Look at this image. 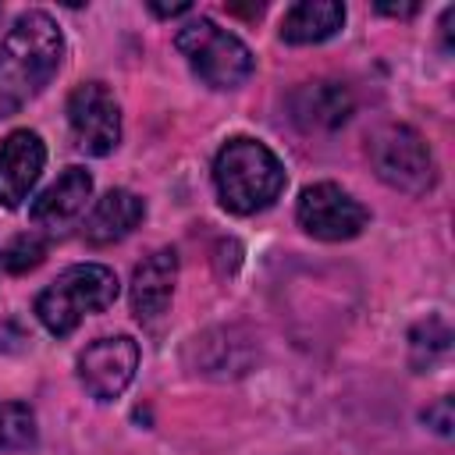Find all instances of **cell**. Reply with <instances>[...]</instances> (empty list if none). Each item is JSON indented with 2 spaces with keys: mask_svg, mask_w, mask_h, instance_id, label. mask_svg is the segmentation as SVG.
Returning <instances> with one entry per match:
<instances>
[{
  "mask_svg": "<svg viewBox=\"0 0 455 455\" xmlns=\"http://www.w3.org/2000/svg\"><path fill=\"white\" fill-rule=\"evenodd\" d=\"M46 164V146L36 132L18 128L0 142V206L14 210L28 199L32 185L39 181Z\"/></svg>",
  "mask_w": 455,
  "mask_h": 455,
  "instance_id": "9c48e42d",
  "label": "cell"
},
{
  "mask_svg": "<svg viewBox=\"0 0 455 455\" xmlns=\"http://www.w3.org/2000/svg\"><path fill=\"white\" fill-rule=\"evenodd\" d=\"M64 36L46 11H25L0 43V117L21 110L57 75Z\"/></svg>",
  "mask_w": 455,
  "mask_h": 455,
  "instance_id": "6da1fadb",
  "label": "cell"
},
{
  "mask_svg": "<svg viewBox=\"0 0 455 455\" xmlns=\"http://www.w3.org/2000/svg\"><path fill=\"white\" fill-rule=\"evenodd\" d=\"M423 419H427V423H434V430L448 437V434H451V398H441L434 409H427V412H423Z\"/></svg>",
  "mask_w": 455,
  "mask_h": 455,
  "instance_id": "e0dca14e",
  "label": "cell"
},
{
  "mask_svg": "<svg viewBox=\"0 0 455 455\" xmlns=\"http://www.w3.org/2000/svg\"><path fill=\"white\" fill-rule=\"evenodd\" d=\"M174 281H178L174 249H156L153 256H146L132 274V313L139 320H156L174 295Z\"/></svg>",
  "mask_w": 455,
  "mask_h": 455,
  "instance_id": "30bf717a",
  "label": "cell"
},
{
  "mask_svg": "<svg viewBox=\"0 0 455 455\" xmlns=\"http://www.w3.org/2000/svg\"><path fill=\"white\" fill-rule=\"evenodd\" d=\"M139 370V345L128 334L100 338L78 355V380L96 402L117 398Z\"/></svg>",
  "mask_w": 455,
  "mask_h": 455,
  "instance_id": "ba28073f",
  "label": "cell"
},
{
  "mask_svg": "<svg viewBox=\"0 0 455 455\" xmlns=\"http://www.w3.org/2000/svg\"><path fill=\"white\" fill-rule=\"evenodd\" d=\"M43 256H46V242H43L39 235L25 231V235H18V238H14V242L4 249L0 263H4L11 274H25V270L39 267V263H43Z\"/></svg>",
  "mask_w": 455,
  "mask_h": 455,
  "instance_id": "2e32d148",
  "label": "cell"
},
{
  "mask_svg": "<svg viewBox=\"0 0 455 455\" xmlns=\"http://www.w3.org/2000/svg\"><path fill=\"white\" fill-rule=\"evenodd\" d=\"M352 114V96L341 82H313L291 96V117L306 132H331Z\"/></svg>",
  "mask_w": 455,
  "mask_h": 455,
  "instance_id": "7c38bea8",
  "label": "cell"
},
{
  "mask_svg": "<svg viewBox=\"0 0 455 455\" xmlns=\"http://www.w3.org/2000/svg\"><path fill=\"white\" fill-rule=\"evenodd\" d=\"M149 11L153 14H160V18H178V14H188L192 11V4H149Z\"/></svg>",
  "mask_w": 455,
  "mask_h": 455,
  "instance_id": "ac0fdd59",
  "label": "cell"
},
{
  "mask_svg": "<svg viewBox=\"0 0 455 455\" xmlns=\"http://www.w3.org/2000/svg\"><path fill=\"white\" fill-rule=\"evenodd\" d=\"M36 444V416L25 402H0V451H21Z\"/></svg>",
  "mask_w": 455,
  "mask_h": 455,
  "instance_id": "9a60e30c",
  "label": "cell"
},
{
  "mask_svg": "<svg viewBox=\"0 0 455 455\" xmlns=\"http://www.w3.org/2000/svg\"><path fill=\"white\" fill-rule=\"evenodd\" d=\"M174 46L188 60V68L199 75V82L210 89H238L252 75L249 46L210 18L185 21L174 36Z\"/></svg>",
  "mask_w": 455,
  "mask_h": 455,
  "instance_id": "277c9868",
  "label": "cell"
},
{
  "mask_svg": "<svg viewBox=\"0 0 455 455\" xmlns=\"http://www.w3.org/2000/svg\"><path fill=\"white\" fill-rule=\"evenodd\" d=\"M295 217H299L302 231L313 235V238H320V242H348L370 220L366 206L359 199H352L334 181H316V185L302 188L299 206H295Z\"/></svg>",
  "mask_w": 455,
  "mask_h": 455,
  "instance_id": "8992f818",
  "label": "cell"
},
{
  "mask_svg": "<svg viewBox=\"0 0 455 455\" xmlns=\"http://www.w3.org/2000/svg\"><path fill=\"white\" fill-rule=\"evenodd\" d=\"M71 139L89 156H107L121 142V107L103 82H82L68 96Z\"/></svg>",
  "mask_w": 455,
  "mask_h": 455,
  "instance_id": "52a82bcc",
  "label": "cell"
},
{
  "mask_svg": "<svg viewBox=\"0 0 455 455\" xmlns=\"http://www.w3.org/2000/svg\"><path fill=\"white\" fill-rule=\"evenodd\" d=\"M370 164L377 178L398 192L423 196L434 188L437 167L423 135L409 124H384L370 135Z\"/></svg>",
  "mask_w": 455,
  "mask_h": 455,
  "instance_id": "5b68a950",
  "label": "cell"
},
{
  "mask_svg": "<svg viewBox=\"0 0 455 455\" xmlns=\"http://www.w3.org/2000/svg\"><path fill=\"white\" fill-rule=\"evenodd\" d=\"M284 167L281 160L256 139H228L213 160V185L220 203L231 213H256L267 210L284 192Z\"/></svg>",
  "mask_w": 455,
  "mask_h": 455,
  "instance_id": "7a4b0ae2",
  "label": "cell"
},
{
  "mask_svg": "<svg viewBox=\"0 0 455 455\" xmlns=\"http://www.w3.org/2000/svg\"><path fill=\"white\" fill-rule=\"evenodd\" d=\"M89 196H92V178H89V171H82V167H64V174H60L53 185H46V188L32 199L28 217H32L39 228H60V224H68L71 217H78V213L85 210Z\"/></svg>",
  "mask_w": 455,
  "mask_h": 455,
  "instance_id": "8fae6325",
  "label": "cell"
},
{
  "mask_svg": "<svg viewBox=\"0 0 455 455\" xmlns=\"http://www.w3.org/2000/svg\"><path fill=\"white\" fill-rule=\"evenodd\" d=\"M345 25V7L338 0H302L291 4L281 18V39L295 46L323 43Z\"/></svg>",
  "mask_w": 455,
  "mask_h": 455,
  "instance_id": "5bb4252c",
  "label": "cell"
},
{
  "mask_svg": "<svg viewBox=\"0 0 455 455\" xmlns=\"http://www.w3.org/2000/svg\"><path fill=\"white\" fill-rule=\"evenodd\" d=\"M146 217V206L135 192L128 188H110L107 196L96 199V206L85 217V238L92 245H107L117 242L124 235H132L139 228V220Z\"/></svg>",
  "mask_w": 455,
  "mask_h": 455,
  "instance_id": "4fadbf2b",
  "label": "cell"
},
{
  "mask_svg": "<svg viewBox=\"0 0 455 455\" xmlns=\"http://www.w3.org/2000/svg\"><path fill=\"white\" fill-rule=\"evenodd\" d=\"M380 14H395V18H409L416 14V4H377Z\"/></svg>",
  "mask_w": 455,
  "mask_h": 455,
  "instance_id": "d6986e66",
  "label": "cell"
},
{
  "mask_svg": "<svg viewBox=\"0 0 455 455\" xmlns=\"http://www.w3.org/2000/svg\"><path fill=\"white\" fill-rule=\"evenodd\" d=\"M117 299V274L103 263H75L57 274L36 299V316L57 338L71 334L85 316L103 313Z\"/></svg>",
  "mask_w": 455,
  "mask_h": 455,
  "instance_id": "3957f363",
  "label": "cell"
}]
</instances>
